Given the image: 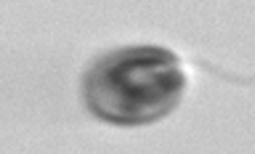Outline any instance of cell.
Segmentation results:
<instances>
[{"instance_id":"cell-1","label":"cell","mask_w":255,"mask_h":154,"mask_svg":"<svg viewBox=\"0 0 255 154\" xmlns=\"http://www.w3.org/2000/svg\"><path fill=\"white\" fill-rule=\"evenodd\" d=\"M186 75L178 56L159 45H128L91 64L83 77V99L104 123L146 125L178 107Z\"/></svg>"}]
</instances>
